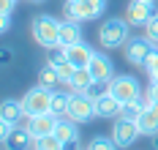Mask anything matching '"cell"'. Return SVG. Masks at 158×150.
Segmentation results:
<instances>
[{"label": "cell", "instance_id": "cell-10", "mask_svg": "<svg viewBox=\"0 0 158 150\" xmlns=\"http://www.w3.org/2000/svg\"><path fill=\"white\" fill-rule=\"evenodd\" d=\"M55 126H57V117L47 112V115H33L27 117V123H25V128L38 139V136H47V134H55Z\"/></svg>", "mask_w": 158, "mask_h": 150}, {"label": "cell", "instance_id": "cell-16", "mask_svg": "<svg viewBox=\"0 0 158 150\" xmlns=\"http://www.w3.org/2000/svg\"><path fill=\"white\" fill-rule=\"evenodd\" d=\"M3 145H6V150H27L30 145H35V136H33L27 128H19V126H16L14 134L8 136V142H3Z\"/></svg>", "mask_w": 158, "mask_h": 150}, {"label": "cell", "instance_id": "cell-28", "mask_svg": "<svg viewBox=\"0 0 158 150\" xmlns=\"http://www.w3.org/2000/svg\"><path fill=\"white\" fill-rule=\"evenodd\" d=\"M144 30H147V38H150V41H153V44L158 47V14L150 19L147 25H144Z\"/></svg>", "mask_w": 158, "mask_h": 150}, {"label": "cell", "instance_id": "cell-2", "mask_svg": "<svg viewBox=\"0 0 158 150\" xmlns=\"http://www.w3.org/2000/svg\"><path fill=\"white\" fill-rule=\"evenodd\" d=\"M128 27H131V25H128L126 19H106V22L101 25V30H98L101 47H104V49H120V47H126Z\"/></svg>", "mask_w": 158, "mask_h": 150}, {"label": "cell", "instance_id": "cell-22", "mask_svg": "<svg viewBox=\"0 0 158 150\" xmlns=\"http://www.w3.org/2000/svg\"><path fill=\"white\" fill-rule=\"evenodd\" d=\"M142 112H144V104H142V96H139V98H134V101H128V104H123V109H120V117L139 123Z\"/></svg>", "mask_w": 158, "mask_h": 150}, {"label": "cell", "instance_id": "cell-26", "mask_svg": "<svg viewBox=\"0 0 158 150\" xmlns=\"http://www.w3.org/2000/svg\"><path fill=\"white\" fill-rule=\"evenodd\" d=\"M144 71L150 74V79L158 82V49H153V55L147 57V63H144Z\"/></svg>", "mask_w": 158, "mask_h": 150}, {"label": "cell", "instance_id": "cell-27", "mask_svg": "<svg viewBox=\"0 0 158 150\" xmlns=\"http://www.w3.org/2000/svg\"><path fill=\"white\" fill-rule=\"evenodd\" d=\"M74 71H77V66H74L71 60H65V63H60V66H57V74H60V79H63L65 85H68V79H71V77H74Z\"/></svg>", "mask_w": 158, "mask_h": 150}, {"label": "cell", "instance_id": "cell-9", "mask_svg": "<svg viewBox=\"0 0 158 150\" xmlns=\"http://www.w3.org/2000/svg\"><path fill=\"white\" fill-rule=\"evenodd\" d=\"M112 136H114L117 148H128V145L136 142V136H142V131H139V123L126 120V117H117V123L112 128Z\"/></svg>", "mask_w": 158, "mask_h": 150}, {"label": "cell", "instance_id": "cell-31", "mask_svg": "<svg viewBox=\"0 0 158 150\" xmlns=\"http://www.w3.org/2000/svg\"><path fill=\"white\" fill-rule=\"evenodd\" d=\"M11 60H14V52L8 49V47H3V52H0V63H3V66H8Z\"/></svg>", "mask_w": 158, "mask_h": 150}, {"label": "cell", "instance_id": "cell-1", "mask_svg": "<svg viewBox=\"0 0 158 150\" xmlns=\"http://www.w3.org/2000/svg\"><path fill=\"white\" fill-rule=\"evenodd\" d=\"M33 38L44 49L60 47V22L55 17H49V14H38V17L33 19Z\"/></svg>", "mask_w": 158, "mask_h": 150}, {"label": "cell", "instance_id": "cell-8", "mask_svg": "<svg viewBox=\"0 0 158 150\" xmlns=\"http://www.w3.org/2000/svg\"><path fill=\"white\" fill-rule=\"evenodd\" d=\"M112 96L120 101V104H128V101L139 98L142 90H139V82L126 74V77H114V79H112Z\"/></svg>", "mask_w": 158, "mask_h": 150}, {"label": "cell", "instance_id": "cell-18", "mask_svg": "<svg viewBox=\"0 0 158 150\" xmlns=\"http://www.w3.org/2000/svg\"><path fill=\"white\" fill-rule=\"evenodd\" d=\"M25 117V109H22V101L6 98L0 104V120H8V123H19Z\"/></svg>", "mask_w": 158, "mask_h": 150}, {"label": "cell", "instance_id": "cell-21", "mask_svg": "<svg viewBox=\"0 0 158 150\" xmlns=\"http://www.w3.org/2000/svg\"><path fill=\"white\" fill-rule=\"evenodd\" d=\"M109 93H112V79H93V82L87 85V90H85V96H90L93 101L104 98Z\"/></svg>", "mask_w": 158, "mask_h": 150}, {"label": "cell", "instance_id": "cell-35", "mask_svg": "<svg viewBox=\"0 0 158 150\" xmlns=\"http://www.w3.org/2000/svg\"><path fill=\"white\" fill-rule=\"evenodd\" d=\"M35 3H38V0H35Z\"/></svg>", "mask_w": 158, "mask_h": 150}, {"label": "cell", "instance_id": "cell-11", "mask_svg": "<svg viewBox=\"0 0 158 150\" xmlns=\"http://www.w3.org/2000/svg\"><path fill=\"white\" fill-rule=\"evenodd\" d=\"M87 68H90L93 79H114V66H112V60L104 55V52H93Z\"/></svg>", "mask_w": 158, "mask_h": 150}, {"label": "cell", "instance_id": "cell-25", "mask_svg": "<svg viewBox=\"0 0 158 150\" xmlns=\"http://www.w3.org/2000/svg\"><path fill=\"white\" fill-rule=\"evenodd\" d=\"M87 150H117V142H114V136H95L87 145Z\"/></svg>", "mask_w": 158, "mask_h": 150}, {"label": "cell", "instance_id": "cell-17", "mask_svg": "<svg viewBox=\"0 0 158 150\" xmlns=\"http://www.w3.org/2000/svg\"><path fill=\"white\" fill-rule=\"evenodd\" d=\"M120 109H123V104L114 98L112 93L95 101V115L98 117H114V120H117V117H120Z\"/></svg>", "mask_w": 158, "mask_h": 150}, {"label": "cell", "instance_id": "cell-13", "mask_svg": "<svg viewBox=\"0 0 158 150\" xmlns=\"http://www.w3.org/2000/svg\"><path fill=\"white\" fill-rule=\"evenodd\" d=\"M82 41V27L77 19H65L60 22V47H74Z\"/></svg>", "mask_w": 158, "mask_h": 150}, {"label": "cell", "instance_id": "cell-30", "mask_svg": "<svg viewBox=\"0 0 158 150\" xmlns=\"http://www.w3.org/2000/svg\"><path fill=\"white\" fill-rule=\"evenodd\" d=\"M16 6V0H0V14H11Z\"/></svg>", "mask_w": 158, "mask_h": 150}, {"label": "cell", "instance_id": "cell-14", "mask_svg": "<svg viewBox=\"0 0 158 150\" xmlns=\"http://www.w3.org/2000/svg\"><path fill=\"white\" fill-rule=\"evenodd\" d=\"M65 55H68V60H71L77 68H85V66H90L93 49H90L85 41H79V44H74V47H65Z\"/></svg>", "mask_w": 158, "mask_h": 150}, {"label": "cell", "instance_id": "cell-33", "mask_svg": "<svg viewBox=\"0 0 158 150\" xmlns=\"http://www.w3.org/2000/svg\"><path fill=\"white\" fill-rule=\"evenodd\" d=\"M8 27H11V14H0V30L8 33Z\"/></svg>", "mask_w": 158, "mask_h": 150}, {"label": "cell", "instance_id": "cell-20", "mask_svg": "<svg viewBox=\"0 0 158 150\" xmlns=\"http://www.w3.org/2000/svg\"><path fill=\"white\" fill-rule=\"evenodd\" d=\"M90 82H93V74H90V68L85 66V68H77V71H74V77L68 79V87L77 90V93H85Z\"/></svg>", "mask_w": 158, "mask_h": 150}, {"label": "cell", "instance_id": "cell-32", "mask_svg": "<svg viewBox=\"0 0 158 150\" xmlns=\"http://www.w3.org/2000/svg\"><path fill=\"white\" fill-rule=\"evenodd\" d=\"M150 101H158V82H150V87H147V93H144Z\"/></svg>", "mask_w": 158, "mask_h": 150}, {"label": "cell", "instance_id": "cell-23", "mask_svg": "<svg viewBox=\"0 0 158 150\" xmlns=\"http://www.w3.org/2000/svg\"><path fill=\"white\" fill-rule=\"evenodd\" d=\"M65 145L55 136V134H47V136H38L35 139V145H33V150H63Z\"/></svg>", "mask_w": 158, "mask_h": 150}, {"label": "cell", "instance_id": "cell-3", "mask_svg": "<svg viewBox=\"0 0 158 150\" xmlns=\"http://www.w3.org/2000/svg\"><path fill=\"white\" fill-rule=\"evenodd\" d=\"M52 98H55V90H49V87H44V85H38V87L27 90V93H25V98H22L25 117L52 112Z\"/></svg>", "mask_w": 158, "mask_h": 150}, {"label": "cell", "instance_id": "cell-5", "mask_svg": "<svg viewBox=\"0 0 158 150\" xmlns=\"http://www.w3.org/2000/svg\"><path fill=\"white\" fill-rule=\"evenodd\" d=\"M156 6H153V0H131L126 8V22L131 27H144L150 19L156 17Z\"/></svg>", "mask_w": 158, "mask_h": 150}, {"label": "cell", "instance_id": "cell-6", "mask_svg": "<svg viewBox=\"0 0 158 150\" xmlns=\"http://www.w3.org/2000/svg\"><path fill=\"white\" fill-rule=\"evenodd\" d=\"M123 49H126V60H128V63H134V66H144L147 57H150L153 49H156V44L144 35V38H128Z\"/></svg>", "mask_w": 158, "mask_h": 150}, {"label": "cell", "instance_id": "cell-24", "mask_svg": "<svg viewBox=\"0 0 158 150\" xmlns=\"http://www.w3.org/2000/svg\"><path fill=\"white\" fill-rule=\"evenodd\" d=\"M68 101H71V96L55 93V98H52V115L55 117H68Z\"/></svg>", "mask_w": 158, "mask_h": 150}, {"label": "cell", "instance_id": "cell-34", "mask_svg": "<svg viewBox=\"0 0 158 150\" xmlns=\"http://www.w3.org/2000/svg\"><path fill=\"white\" fill-rule=\"evenodd\" d=\"M153 148L158 150V134H153Z\"/></svg>", "mask_w": 158, "mask_h": 150}, {"label": "cell", "instance_id": "cell-7", "mask_svg": "<svg viewBox=\"0 0 158 150\" xmlns=\"http://www.w3.org/2000/svg\"><path fill=\"white\" fill-rule=\"evenodd\" d=\"M95 115V101L90 96H85V93H71V101H68V117L71 120H77V123H85V120H90Z\"/></svg>", "mask_w": 158, "mask_h": 150}, {"label": "cell", "instance_id": "cell-19", "mask_svg": "<svg viewBox=\"0 0 158 150\" xmlns=\"http://www.w3.org/2000/svg\"><path fill=\"white\" fill-rule=\"evenodd\" d=\"M60 82H63V79H60L57 68L52 66L49 60L38 68V85H44V87H49V90H55V85H60Z\"/></svg>", "mask_w": 158, "mask_h": 150}, {"label": "cell", "instance_id": "cell-4", "mask_svg": "<svg viewBox=\"0 0 158 150\" xmlns=\"http://www.w3.org/2000/svg\"><path fill=\"white\" fill-rule=\"evenodd\" d=\"M106 3L109 0H68L65 3V17L77 19V22H90V19H98L106 11Z\"/></svg>", "mask_w": 158, "mask_h": 150}, {"label": "cell", "instance_id": "cell-29", "mask_svg": "<svg viewBox=\"0 0 158 150\" xmlns=\"http://www.w3.org/2000/svg\"><path fill=\"white\" fill-rule=\"evenodd\" d=\"M16 123H8V120H0V142H8V136L14 134Z\"/></svg>", "mask_w": 158, "mask_h": 150}, {"label": "cell", "instance_id": "cell-15", "mask_svg": "<svg viewBox=\"0 0 158 150\" xmlns=\"http://www.w3.org/2000/svg\"><path fill=\"white\" fill-rule=\"evenodd\" d=\"M139 131H142L144 136L158 134V101H153V104L142 112V117H139Z\"/></svg>", "mask_w": 158, "mask_h": 150}, {"label": "cell", "instance_id": "cell-12", "mask_svg": "<svg viewBox=\"0 0 158 150\" xmlns=\"http://www.w3.org/2000/svg\"><path fill=\"white\" fill-rule=\"evenodd\" d=\"M55 136L68 145V142H77L79 139V128H77V120H71V117H57V126H55Z\"/></svg>", "mask_w": 158, "mask_h": 150}]
</instances>
